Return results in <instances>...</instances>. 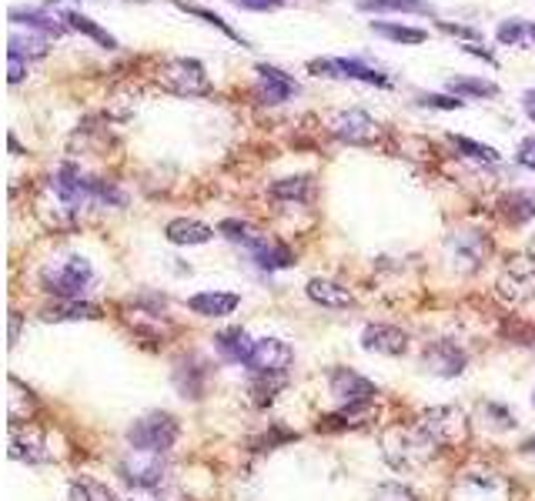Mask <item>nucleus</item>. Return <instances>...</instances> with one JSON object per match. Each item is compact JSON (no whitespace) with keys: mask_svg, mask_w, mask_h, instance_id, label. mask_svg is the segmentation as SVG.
<instances>
[{"mask_svg":"<svg viewBox=\"0 0 535 501\" xmlns=\"http://www.w3.org/2000/svg\"><path fill=\"white\" fill-rule=\"evenodd\" d=\"M382 455L395 471H418L439 455V445L425 435L422 428H388L382 435Z\"/></svg>","mask_w":535,"mask_h":501,"instance_id":"f257e3e1","label":"nucleus"},{"mask_svg":"<svg viewBox=\"0 0 535 501\" xmlns=\"http://www.w3.org/2000/svg\"><path fill=\"white\" fill-rule=\"evenodd\" d=\"M41 284H44V291H51L54 298H61V301H81V294L91 291V284H94V268L81 254H67V258H57L47 264L41 271Z\"/></svg>","mask_w":535,"mask_h":501,"instance_id":"f03ea898","label":"nucleus"},{"mask_svg":"<svg viewBox=\"0 0 535 501\" xmlns=\"http://www.w3.org/2000/svg\"><path fill=\"white\" fill-rule=\"evenodd\" d=\"M449 501H512V485L492 468H469L452 481Z\"/></svg>","mask_w":535,"mask_h":501,"instance_id":"7ed1b4c3","label":"nucleus"},{"mask_svg":"<svg viewBox=\"0 0 535 501\" xmlns=\"http://www.w3.org/2000/svg\"><path fill=\"white\" fill-rule=\"evenodd\" d=\"M158 81L181 97H208L214 91L204 64L194 61V57H171L168 64H161Z\"/></svg>","mask_w":535,"mask_h":501,"instance_id":"20e7f679","label":"nucleus"},{"mask_svg":"<svg viewBox=\"0 0 535 501\" xmlns=\"http://www.w3.org/2000/svg\"><path fill=\"white\" fill-rule=\"evenodd\" d=\"M178 418L168 415V411H148V415H141L134 425L128 428V441L131 448H141V451H168L174 441H178Z\"/></svg>","mask_w":535,"mask_h":501,"instance_id":"39448f33","label":"nucleus"},{"mask_svg":"<svg viewBox=\"0 0 535 501\" xmlns=\"http://www.w3.org/2000/svg\"><path fill=\"white\" fill-rule=\"evenodd\" d=\"M418 428H422L435 445H445V448L469 441V418H465V411L455 405H439V408L422 411Z\"/></svg>","mask_w":535,"mask_h":501,"instance_id":"423d86ee","label":"nucleus"},{"mask_svg":"<svg viewBox=\"0 0 535 501\" xmlns=\"http://www.w3.org/2000/svg\"><path fill=\"white\" fill-rule=\"evenodd\" d=\"M489 251H492V241L485 238L482 231H452L449 238H445V254H449L452 268L459 274L479 271L485 258H489Z\"/></svg>","mask_w":535,"mask_h":501,"instance_id":"0eeeda50","label":"nucleus"},{"mask_svg":"<svg viewBox=\"0 0 535 501\" xmlns=\"http://www.w3.org/2000/svg\"><path fill=\"white\" fill-rule=\"evenodd\" d=\"M121 478L134 488H158L164 481V458L161 451H141L131 448L128 455L121 458Z\"/></svg>","mask_w":535,"mask_h":501,"instance_id":"6e6552de","label":"nucleus"},{"mask_svg":"<svg viewBox=\"0 0 535 501\" xmlns=\"http://www.w3.org/2000/svg\"><path fill=\"white\" fill-rule=\"evenodd\" d=\"M308 71L325 74V77H345V81H362V84H375V87H388L392 81L368 67L365 61H355V57H325V61H308Z\"/></svg>","mask_w":535,"mask_h":501,"instance_id":"1a4fd4ad","label":"nucleus"},{"mask_svg":"<svg viewBox=\"0 0 535 501\" xmlns=\"http://www.w3.org/2000/svg\"><path fill=\"white\" fill-rule=\"evenodd\" d=\"M332 134L345 144H375L378 141V121L362 107H352V111H342L332 117Z\"/></svg>","mask_w":535,"mask_h":501,"instance_id":"9d476101","label":"nucleus"},{"mask_svg":"<svg viewBox=\"0 0 535 501\" xmlns=\"http://www.w3.org/2000/svg\"><path fill=\"white\" fill-rule=\"evenodd\" d=\"M465 365H469V355L455 341H432L422 351V368L435 378H459Z\"/></svg>","mask_w":535,"mask_h":501,"instance_id":"9b49d317","label":"nucleus"},{"mask_svg":"<svg viewBox=\"0 0 535 501\" xmlns=\"http://www.w3.org/2000/svg\"><path fill=\"white\" fill-rule=\"evenodd\" d=\"M291 361H295L291 345H285L281 338H261V341H255L248 368L255 371V375H285Z\"/></svg>","mask_w":535,"mask_h":501,"instance_id":"f8f14e48","label":"nucleus"},{"mask_svg":"<svg viewBox=\"0 0 535 501\" xmlns=\"http://www.w3.org/2000/svg\"><path fill=\"white\" fill-rule=\"evenodd\" d=\"M328 385H332V395L342 401V408L372 405V398L378 395V388L372 381L355 375V371H348V368H335L332 375H328Z\"/></svg>","mask_w":535,"mask_h":501,"instance_id":"ddd939ff","label":"nucleus"},{"mask_svg":"<svg viewBox=\"0 0 535 501\" xmlns=\"http://www.w3.org/2000/svg\"><path fill=\"white\" fill-rule=\"evenodd\" d=\"M11 458L14 461H27V465H44L51 461V448H47L44 431H37L34 425H11Z\"/></svg>","mask_w":535,"mask_h":501,"instance_id":"4468645a","label":"nucleus"},{"mask_svg":"<svg viewBox=\"0 0 535 501\" xmlns=\"http://www.w3.org/2000/svg\"><path fill=\"white\" fill-rule=\"evenodd\" d=\"M362 348L375 351V355L398 358V355H405V351H408V334L402 328H395V324H365Z\"/></svg>","mask_w":535,"mask_h":501,"instance_id":"2eb2a0df","label":"nucleus"},{"mask_svg":"<svg viewBox=\"0 0 535 501\" xmlns=\"http://www.w3.org/2000/svg\"><path fill=\"white\" fill-rule=\"evenodd\" d=\"M255 74H258V97H261L265 104H285L291 94H298L295 77L285 74V71H278V67L258 64Z\"/></svg>","mask_w":535,"mask_h":501,"instance_id":"dca6fc26","label":"nucleus"},{"mask_svg":"<svg viewBox=\"0 0 535 501\" xmlns=\"http://www.w3.org/2000/svg\"><path fill=\"white\" fill-rule=\"evenodd\" d=\"M499 294L505 301H522V298H529V294H535V261L515 258L509 264V271L502 274Z\"/></svg>","mask_w":535,"mask_h":501,"instance_id":"f3484780","label":"nucleus"},{"mask_svg":"<svg viewBox=\"0 0 535 501\" xmlns=\"http://www.w3.org/2000/svg\"><path fill=\"white\" fill-rule=\"evenodd\" d=\"M214 348H218V355L231 361V365H248L251 351H255V341L248 338L245 328H225L214 334Z\"/></svg>","mask_w":535,"mask_h":501,"instance_id":"a211bd4d","label":"nucleus"},{"mask_svg":"<svg viewBox=\"0 0 535 501\" xmlns=\"http://www.w3.org/2000/svg\"><path fill=\"white\" fill-rule=\"evenodd\" d=\"M238 304L241 298L231 291H201L188 301V308L201 318H228V314H235Z\"/></svg>","mask_w":535,"mask_h":501,"instance_id":"6ab92c4d","label":"nucleus"},{"mask_svg":"<svg viewBox=\"0 0 535 501\" xmlns=\"http://www.w3.org/2000/svg\"><path fill=\"white\" fill-rule=\"evenodd\" d=\"M164 238L171 244H178V248H194V244H208L214 238V231L194 218H174L168 228H164Z\"/></svg>","mask_w":535,"mask_h":501,"instance_id":"aec40b11","label":"nucleus"},{"mask_svg":"<svg viewBox=\"0 0 535 501\" xmlns=\"http://www.w3.org/2000/svg\"><path fill=\"white\" fill-rule=\"evenodd\" d=\"M308 298L321 304V308H335V311H342V308H352V291L342 288L338 281H328V278H311L308 281Z\"/></svg>","mask_w":535,"mask_h":501,"instance_id":"412c9836","label":"nucleus"},{"mask_svg":"<svg viewBox=\"0 0 535 501\" xmlns=\"http://www.w3.org/2000/svg\"><path fill=\"white\" fill-rule=\"evenodd\" d=\"M7 17H11L14 24L27 27V31H41L44 37H61L67 27L61 24V17H51L47 11H37V7H11Z\"/></svg>","mask_w":535,"mask_h":501,"instance_id":"4be33fe9","label":"nucleus"},{"mask_svg":"<svg viewBox=\"0 0 535 501\" xmlns=\"http://www.w3.org/2000/svg\"><path fill=\"white\" fill-rule=\"evenodd\" d=\"M502 218L509 224H529L535 218V194L532 191H509L499 201Z\"/></svg>","mask_w":535,"mask_h":501,"instance_id":"5701e85b","label":"nucleus"},{"mask_svg":"<svg viewBox=\"0 0 535 501\" xmlns=\"http://www.w3.org/2000/svg\"><path fill=\"white\" fill-rule=\"evenodd\" d=\"M251 258H255V264L261 271H281V268H291V264H295L291 248H285L281 241H271V238L261 241L258 248L251 251Z\"/></svg>","mask_w":535,"mask_h":501,"instance_id":"b1692460","label":"nucleus"},{"mask_svg":"<svg viewBox=\"0 0 535 501\" xmlns=\"http://www.w3.org/2000/svg\"><path fill=\"white\" fill-rule=\"evenodd\" d=\"M97 318H101V308L87 301H61L44 311V321H97Z\"/></svg>","mask_w":535,"mask_h":501,"instance_id":"393cba45","label":"nucleus"},{"mask_svg":"<svg viewBox=\"0 0 535 501\" xmlns=\"http://www.w3.org/2000/svg\"><path fill=\"white\" fill-rule=\"evenodd\" d=\"M358 11H398V14H435L432 4L425 0H358Z\"/></svg>","mask_w":535,"mask_h":501,"instance_id":"a878e982","label":"nucleus"},{"mask_svg":"<svg viewBox=\"0 0 535 501\" xmlns=\"http://www.w3.org/2000/svg\"><path fill=\"white\" fill-rule=\"evenodd\" d=\"M67 501H118V498H114V491L107 485H101V481L74 478L71 488H67Z\"/></svg>","mask_w":535,"mask_h":501,"instance_id":"bb28decb","label":"nucleus"},{"mask_svg":"<svg viewBox=\"0 0 535 501\" xmlns=\"http://www.w3.org/2000/svg\"><path fill=\"white\" fill-rule=\"evenodd\" d=\"M64 21H67V27H71V31H81V34H87L91 37V41H97L101 47H107V51H114V47H118V41H114L111 34L104 31V27H97L91 17H84V14H77V11H67L64 14Z\"/></svg>","mask_w":535,"mask_h":501,"instance_id":"cd10ccee","label":"nucleus"},{"mask_svg":"<svg viewBox=\"0 0 535 501\" xmlns=\"http://www.w3.org/2000/svg\"><path fill=\"white\" fill-rule=\"evenodd\" d=\"M449 91L455 97H499V84L485 81V77H452Z\"/></svg>","mask_w":535,"mask_h":501,"instance_id":"c85d7f7f","label":"nucleus"},{"mask_svg":"<svg viewBox=\"0 0 535 501\" xmlns=\"http://www.w3.org/2000/svg\"><path fill=\"white\" fill-rule=\"evenodd\" d=\"M218 231L225 234L228 241H235V244H241V248H248V251H255L258 244L268 238V234L255 231V228H251V224H245V221H221Z\"/></svg>","mask_w":535,"mask_h":501,"instance_id":"c756f323","label":"nucleus"},{"mask_svg":"<svg viewBox=\"0 0 535 501\" xmlns=\"http://www.w3.org/2000/svg\"><path fill=\"white\" fill-rule=\"evenodd\" d=\"M372 31H375V34H382V37H388V41H395V44H425V41H428V34H425V31H418V27H405V24H385V21H375V24H372Z\"/></svg>","mask_w":535,"mask_h":501,"instance_id":"7c9ffc66","label":"nucleus"},{"mask_svg":"<svg viewBox=\"0 0 535 501\" xmlns=\"http://www.w3.org/2000/svg\"><path fill=\"white\" fill-rule=\"evenodd\" d=\"M281 388H285V375H255V381L248 385L255 405H271Z\"/></svg>","mask_w":535,"mask_h":501,"instance_id":"2f4dec72","label":"nucleus"},{"mask_svg":"<svg viewBox=\"0 0 535 501\" xmlns=\"http://www.w3.org/2000/svg\"><path fill=\"white\" fill-rule=\"evenodd\" d=\"M452 144L459 147V151H462L465 157H472V161H482V164H499V161H502V154L495 151V147L472 141V137H459V134H452Z\"/></svg>","mask_w":535,"mask_h":501,"instance_id":"473e14b6","label":"nucleus"},{"mask_svg":"<svg viewBox=\"0 0 535 501\" xmlns=\"http://www.w3.org/2000/svg\"><path fill=\"white\" fill-rule=\"evenodd\" d=\"M308 191H311L308 178H281L271 184V198H278V201H305Z\"/></svg>","mask_w":535,"mask_h":501,"instance_id":"72a5a7b5","label":"nucleus"},{"mask_svg":"<svg viewBox=\"0 0 535 501\" xmlns=\"http://www.w3.org/2000/svg\"><path fill=\"white\" fill-rule=\"evenodd\" d=\"M47 41L51 37H11V47H7V54H17V57H24L27 61V54L31 57H41L47 51Z\"/></svg>","mask_w":535,"mask_h":501,"instance_id":"f704fd0d","label":"nucleus"},{"mask_svg":"<svg viewBox=\"0 0 535 501\" xmlns=\"http://www.w3.org/2000/svg\"><path fill=\"white\" fill-rule=\"evenodd\" d=\"M495 37H499V44H509V47L522 44V41H529V24L515 17V21H505L499 31H495Z\"/></svg>","mask_w":535,"mask_h":501,"instance_id":"c9c22d12","label":"nucleus"},{"mask_svg":"<svg viewBox=\"0 0 535 501\" xmlns=\"http://www.w3.org/2000/svg\"><path fill=\"white\" fill-rule=\"evenodd\" d=\"M372 501H418V498H415V491H412V488L398 485V481H385V485H378V488H375Z\"/></svg>","mask_w":535,"mask_h":501,"instance_id":"e433bc0d","label":"nucleus"},{"mask_svg":"<svg viewBox=\"0 0 535 501\" xmlns=\"http://www.w3.org/2000/svg\"><path fill=\"white\" fill-rule=\"evenodd\" d=\"M181 7V11H188V14H194V17H201V21H208V24H214V27H218V31L221 34H228V37H235V41H241V37L235 34V31H231V27L225 24V21H221V17L218 14H214V11H204V7H194V4H178Z\"/></svg>","mask_w":535,"mask_h":501,"instance_id":"4c0bfd02","label":"nucleus"},{"mask_svg":"<svg viewBox=\"0 0 535 501\" xmlns=\"http://www.w3.org/2000/svg\"><path fill=\"white\" fill-rule=\"evenodd\" d=\"M418 104L439 107V111H459L465 101H459V97H445V94H418Z\"/></svg>","mask_w":535,"mask_h":501,"instance_id":"58836bf2","label":"nucleus"},{"mask_svg":"<svg viewBox=\"0 0 535 501\" xmlns=\"http://www.w3.org/2000/svg\"><path fill=\"white\" fill-rule=\"evenodd\" d=\"M24 74H27V61H24V57L7 54V81H11V84H21Z\"/></svg>","mask_w":535,"mask_h":501,"instance_id":"ea45409f","label":"nucleus"},{"mask_svg":"<svg viewBox=\"0 0 535 501\" xmlns=\"http://www.w3.org/2000/svg\"><path fill=\"white\" fill-rule=\"evenodd\" d=\"M485 415H492V418H495L492 425H499V428H515V415H512V411L499 408V405H485Z\"/></svg>","mask_w":535,"mask_h":501,"instance_id":"a19ab883","label":"nucleus"},{"mask_svg":"<svg viewBox=\"0 0 535 501\" xmlns=\"http://www.w3.org/2000/svg\"><path fill=\"white\" fill-rule=\"evenodd\" d=\"M231 4H238L241 11H278L281 0H231Z\"/></svg>","mask_w":535,"mask_h":501,"instance_id":"79ce46f5","label":"nucleus"},{"mask_svg":"<svg viewBox=\"0 0 535 501\" xmlns=\"http://www.w3.org/2000/svg\"><path fill=\"white\" fill-rule=\"evenodd\" d=\"M519 164L522 167H529V171H535V137H525V141L519 144Z\"/></svg>","mask_w":535,"mask_h":501,"instance_id":"37998d69","label":"nucleus"},{"mask_svg":"<svg viewBox=\"0 0 535 501\" xmlns=\"http://www.w3.org/2000/svg\"><path fill=\"white\" fill-rule=\"evenodd\" d=\"M439 27H442V31H445V34H459V37H465V41H469V44H475V41H479V31H472V27H462V24H449V21H442Z\"/></svg>","mask_w":535,"mask_h":501,"instance_id":"c03bdc74","label":"nucleus"},{"mask_svg":"<svg viewBox=\"0 0 535 501\" xmlns=\"http://www.w3.org/2000/svg\"><path fill=\"white\" fill-rule=\"evenodd\" d=\"M522 111L529 114V121H535V91H525L522 94Z\"/></svg>","mask_w":535,"mask_h":501,"instance_id":"a18cd8bd","label":"nucleus"},{"mask_svg":"<svg viewBox=\"0 0 535 501\" xmlns=\"http://www.w3.org/2000/svg\"><path fill=\"white\" fill-rule=\"evenodd\" d=\"M525 451H532V455H535V438H532V441H525Z\"/></svg>","mask_w":535,"mask_h":501,"instance_id":"49530a36","label":"nucleus"},{"mask_svg":"<svg viewBox=\"0 0 535 501\" xmlns=\"http://www.w3.org/2000/svg\"><path fill=\"white\" fill-rule=\"evenodd\" d=\"M532 405H535V391H532Z\"/></svg>","mask_w":535,"mask_h":501,"instance_id":"de8ad7c7","label":"nucleus"},{"mask_svg":"<svg viewBox=\"0 0 535 501\" xmlns=\"http://www.w3.org/2000/svg\"><path fill=\"white\" fill-rule=\"evenodd\" d=\"M532 348H535V341H532Z\"/></svg>","mask_w":535,"mask_h":501,"instance_id":"09e8293b","label":"nucleus"}]
</instances>
